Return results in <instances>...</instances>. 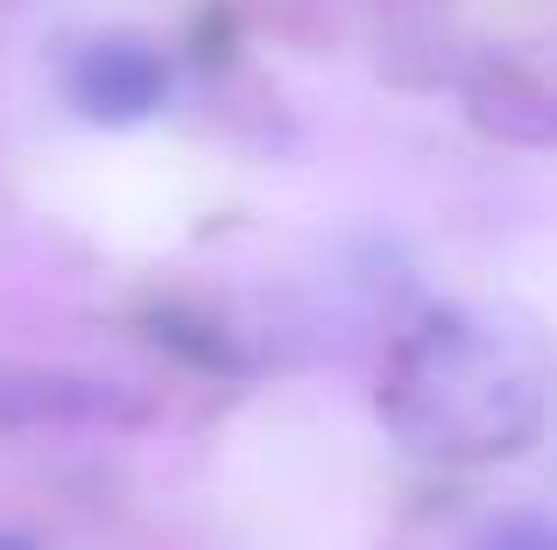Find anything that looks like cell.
<instances>
[{
    "instance_id": "1",
    "label": "cell",
    "mask_w": 557,
    "mask_h": 550,
    "mask_svg": "<svg viewBox=\"0 0 557 550\" xmlns=\"http://www.w3.org/2000/svg\"><path fill=\"white\" fill-rule=\"evenodd\" d=\"M550 346L522 311L445 303L395 339L381 367V430L423 466H494L536 445L550 416Z\"/></svg>"
},
{
    "instance_id": "3",
    "label": "cell",
    "mask_w": 557,
    "mask_h": 550,
    "mask_svg": "<svg viewBox=\"0 0 557 550\" xmlns=\"http://www.w3.org/2000/svg\"><path fill=\"white\" fill-rule=\"evenodd\" d=\"M473 550H557V515H502L480 529Z\"/></svg>"
},
{
    "instance_id": "2",
    "label": "cell",
    "mask_w": 557,
    "mask_h": 550,
    "mask_svg": "<svg viewBox=\"0 0 557 550\" xmlns=\"http://www.w3.org/2000/svg\"><path fill=\"white\" fill-rule=\"evenodd\" d=\"M64 92L85 121H107V127H127V121H149L156 107L170 99V64L135 36H99L71 57L64 71Z\"/></svg>"
},
{
    "instance_id": "4",
    "label": "cell",
    "mask_w": 557,
    "mask_h": 550,
    "mask_svg": "<svg viewBox=\"0 0 557 550\" xmlns=\"http://www.w3.org/2000/svg\"><path fill=\"white\" fill-rule=\"evenodd\" d=\"M0 550H36V543H22V537H0Z\"/></svg>"
}]
</instances>
